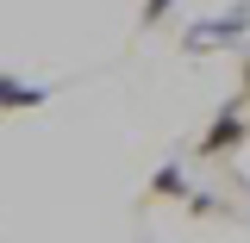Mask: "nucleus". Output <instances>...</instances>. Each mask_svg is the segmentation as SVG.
<instances>
[{
  "label": "nucleus",
  "instance_id": "f257e3e1",
  "mask_svg": "<svg viewBox=\"0 0 250 243\" xmlns=\"http://www.w3.org/2000/svg\"><path fill=\"white\" fill-rule=\"evenodd\" d=\"M238 137H244V125H238V119H219L213 131H207V144H200V150H207V156H213V150H231Z\"/></svg>",
  "mask_w": 250,
  "mask_h": 243
},
{
  "label": "nucleus",
  "instance_id": "f03ea898",
  "mask_svg": "<svg viewBox=\"0 0 250 243\" xmlns=\"http://www.w3.org/2000/svg\"><path fill=\"white\" fill-rule=\"evenodd\" d=\"M0 106H38V88H13V81H0Z\"/></svg>",
  "mask_w": 250,
  "mask_h": 243
},
{
  "label": "nucleus",
  "instance_id": "7ed1b4c3",
  "mask_svg": "<svg viewBox=\"0 0 250 243\" xmlns=\"http://www.w3.org/2000/svg\"><path fill=\"white\" fill-rule=\"evenodd\" d=\"M244 88H250V69H244Z\"/></svg>",
  "mask_w": 250,
  "mask_h": 243
}]
</instances>
